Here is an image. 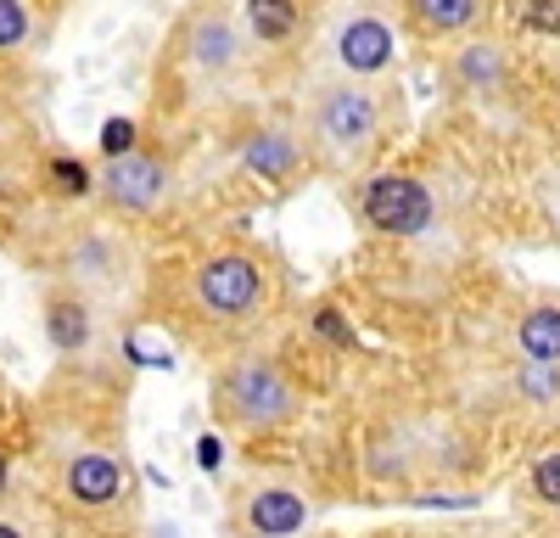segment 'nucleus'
<instances>
[{
  "label": "nucleus",
  "instance_id": "nucleus-1",
  "mask_svg": "<svg viewBox=\"0 0 560 538\" xmlns=\"http://www.w3.org/2000/svg\"><path fill=\"white\" fill-rule=\"evenodd\" d=\"M213 410L219 421L242 426V432H269V426H287L298 416V387L287 382V371L264 353L247 359H230L213 382Z\"/></svg>",
  "mask_w": 560,
  "mask_h": 538
},
{
  "label": "nucleus",
  "instance_id": "nucleus-2",
  "mask_svg": "<svg viewBox=\"0 0 560 538\" xmlns=\"http://www.w3.org/2000/svg\"><path fill=\"white\" fill-rule=\"evenodd\" d=\"M191 297L208 320H253L269 303V269L253 253H213L197 264Z\"/></svg>",
  "mask_w": 560,
  "mask_h": 538
},
{
  "label": "nucleus",
  "instance_id": "nucleus-3",
  "mask_svg": "<svg viewBox=\"0 0 560 538\" xmlns=\"http://www.w3.org/2000/svg\"><path fill=\"white\" fill-rule=\"evenodd\" d=\"M314 134H319V147L331 152L337 163H359L370 147H376V134H382V107L376 96H370L364 84H325L319 90V102H314Z\"/></svg>",
  "mask_w": 560,
  "mask_h": 538
},
{
  "label": "nucleus",
  "instance_id": "nucleus-4",
  "mask_svg": "<svg viewBox=\"0 0 560 538\" xmlns=\"http://www.w3.org/2000/svg\"><path fill=\"white\" fill-rule=\"evenodd\" d=\"M359 213L376 236H427L438 219V202L415 174H376L359 191Z\"/></svg>",
  "mask_w": 560,
  "mask_h": 538
},
{
  "label": "nucleus",
  "instance_id": "nucleus-5",
  "mask_svg": "<svg viewBox=\"0 0 560 538\" xmlns=\"http://www.w3.org/2000/svg\"><path fill=\"white\" fill-rule=\"evenodd\" d=\"M96 191L107 197L113 213H152V208L168 197V163H163L158 152L129 147L124 157H102Z\"/></svg>",
  "mask_w": 560,
  "mask_h": 538
},
{
  "label": "nucleus",
  "instance_id": "nucleus-6",
  "mask_svg": "<svg viewBox=\"0 0 560 538\" xmlns=\"http://www.w3.org/2000/svg\"><path fill=\"white\" fill-rule=\"evenodd\" d=\"M242 28L230 23L224 12H197L191 23H185V34H179V57H185V68L191 73H202V79H224V73H236L242 68Z\"/></svg>",
  "mask_w": 560,
  "mask_h": 538
},
{
  "label": "nucleus",
  "instance_id": "nucleus-7",
  "mask_svg": "<svg viewBox=\"0 0 560 538\" xmlns=\"http://www.w3.org/2000/svg\"><path fill=\"white\" fill-rule=\"evenodd\" d=\"M393 57H398V34H393L387 17L359 12V17L342 23V34H337V62H342V73H353V79H376V73L393 68Z\"/></svg>",
  "mask_w": 560,
  "mask_h": 538
},
{
  "label": "nucleus",
  "instance_id": "nucleus-8",
  "mask_svg": "<svg viewBox=\"0 0 560 538\" xmlns=\"http://www.w3.org/2000/svg\"><path fill=\"white\" fill-rule=\"evenodd\" d=\"M62 493L84 511H107L124 500V466L107 455V448H79V455L62 466Z\"/></svg>",
  "mask_w": 560,
  "mask_h": 538
},
{
  "label": "nucleus",
  "instance_id": "nucleus-9",
  "mask_svg": "<svg viewBox=\"0 0 560 538\" xmlns=\"http://www.w3.org/2000/svg\"><path fill=\"white\" fill-rule=\"evenodd\" d=\"M242 522H247L253 538H292L308 522V500H303L298 488L264 482V488H253L247 500H242Z\"/></svg>",
  "mask_w": 560,
  "mask_h": 538
},
{
  "label": "nucleus",
  "instance_id": "nucleus-10",
  "mask_svg": "<svg viewBox=\"0 0 560 538\" xmlns=\"http://www.w3.org/2000/svg\"><path fill=\"white\" fill-rule=\"evenodd\" d=\"M90 337H96V320H90V303L79 292H51L45 297V342L57 353H84Z\"/></svg>",
  "mask_w": 560,
  "mask_h": 538
},
{
  "label": "nucleus",
  "instance_id": "nucleus-11",
  "mask_svg": "<svg viewBox=\"0 0 560 538\" xmlns=\"http://www.w3.org/2000/svg\"><path fill=\"white\" fill-rule=\"evenodd\" d=\"M298 157H303V147L292 141V134H280V129H258L253 141L242 147V163H247L258 179H275V186L298 168Z\"/></svg>",
  "mask_w": 560,
  "mask_h": 538
},
{
  "label": "nucleus",
  "instance_id": "nucleus-12",
  "mask_svg": "<svg viewBox=\"0 0 560 538\" xmlns=\"http://www.w3.org/2000/svg\"><path fill=\"white\" fill-rule=\"evenodd\" d=\"M409 17L415 28L448 39V34H465L482 23V0H409Z\"/></svg>",
  "mask_w": 560,
  "mask_h": 538
},
{
  "label": "nucleus",
  "instance_id": "nucleus-13",
  "mask_svg": "<svg viewBox=\"0 0 560 538\" xmlns=\"http://www.w3.org/2000/svg\"><path fill=\"white\" fill-rule=\"evenodd\" d=\"M454 79L459 90H471V96H488V90H499L504 79V51L493 39H471V45H459V57H454Z\"/></svg>",
  "mask_w": 560,
  "mask_h": 538
},
{
  "label": "nucleus",
  "instance_id": "nucleus-14",
  "mask_svg": "<svg viewBox=\"0 0 560 538\" xmlns=\"http://www.w3.org/2000/svg\"><path fill=\"white\" fill-rule=\"evenodd\" d=\"M516 342H522V353L533 359V365H560V308L555 303L527 308L522 326H516Z\"/></svg>",
  "mask_w": 560,
  "mask_h": 538
},
{
  "label": "nucleus",
  "instance_id": "nucleus-15",
  "mask_svg": "<svg viewBox=\"0 0 560 538\" xmlns=\"http://www.w3.org/2000/svg\"><path fill=\"white\" fill-rule=\"evenodd\" d=\"M247 34L258 45H287L298 34V0H247Z\"/></svg>",
  "mask_w": 560,
  "mask_h": 538
},
{
  "label": "nucleus",
  "instance_id": "nucleus-16",
  "mask_svg": "<svg viewBox=\"0 0 560 538\" xmlns=\"http://www.w3.org/2000/svg\"><path fill=\"white\" fill-rule=\"evenodd\" d=\"M45 174H51L57 197H90V191H96V174H90L79 157H68V152H57L51 163H45Z\"/></svg>",
  "mask_w": 560,
  "mask_h": 538
},
{
  "label": "nucleus",
  "instance_id": "nucleus-17",
  "mask_svg": "<svg viewBox=\"0 0 560 538\" xmlns=\"http://www.w3.org/2000/svg\"><path fill=\"white\" fill-rule=\"evenodd\" d=\"M34 34V12L23 0H0V51H23Z\"/></svg>",
  "mask_w": 560,
  "mask_h": 538
},
{
  "label": "nucleus",
  "instance_id": "nucleus-18",
  "mask_svg": "<svg viewBox=\"0 0 560 538\" xmlns=\"http://www.w3.org/2000/svg\"><path fill=\"white\" fill-rule=\"evenodd\" d=\"M140 141V129H135V118H107L102 124V134H96V147H102V157H124L129 147Z\"/></svg>",
  "mask_w": 560,
  "mask_h": 538
},
{
  "label": "nucleus",
  "instance_id": "nucleus-19",
  "mask_svg": "<svg viewBox=\"0 0 560 538\" xmlns=\"http://www.w3.org/2000/svg\"><path fill=\"white\" fill-rule=\"evenodd\" d=\"M533 493H538L544 505L560 511V448H549V455L533 466Z\"/></svg>",
  "mask_w": 560,
  "mask_h": 538
},
{
  "label": "nucleus",
  "instance_id": "nucleus-20",
  "mask_svg": "<svg viewBox=\"0 0 560 538\" xmlns=\"http://www.w3.org/2000/svg\"><path fill=\"white\" fill-rule=\"evenodd\" d=\"M314 326H319L325 342H348V326H342V314H337V308H319V314H314Z\"/></svg>",
  "mask_w": 560,
  "mask_h": 538
},
{
  "label": "nucleus",
  "instance_id": "nucleus-21",
  "mask_svg": "<svg viewBox=\"0 0 560 538\" xmlns=\"http://www.w3.org/2000/svg\"><path fill=\"white\" fill-rule=\"evenodd\" d=\"M197 460H202V471H213V466L224 460V443H219V437H202V443H197Z\"/></svg>",
  "mask_w": 560,
  "mask_h": 538
},
{
  "label": "nucleus",
  "instance_id": "nucleus-22",
  "mask_svg": "<svg viewBox=\"0 0 560 538\" xmlns=\"http://www.w3.org/2000/svg\"><path fill=\"white\" fill-rule=\"evenodd\" d=\"M7 482H12V460H7V448H0V493H7Z\"/></svg>",
  "mask_w": 560,
  "mask_h": 538
},
{
  "label": "nucleus",
  "instance_id": "nucleus-23",
  "mask_svg": "<svg viewBox=\"0 0 560 538\" xmlns=\"http://www.w3.org/2000/svg\"><path fill=\"white\" fill-rule=\"evenodd\" d=\"M0 538H23V533H18L12 522H0Z\"/></svg>",
  "mask_w": 560,
  "mask_h": 538
}]
</instances>
